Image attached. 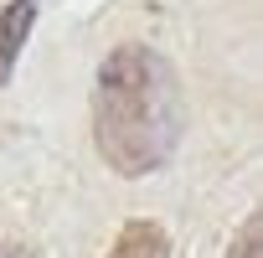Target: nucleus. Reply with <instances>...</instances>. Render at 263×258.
<instances>
[{"label":"nucleus","instance_id":"f257e3e1","mask_svg":"<svg viewBox=\"0 0 263 258\" xmlns=\"http://www.w3.org/2000/svg\"><path fill=\"white\" fill-rule=\"evenodd\" d=\"M93 145L119 176H150L181 145V78L145 47L124 42L93 78Z\"/></svg>","mask_w":263,"mask_h":258},{"label":"nucleus","instance_id":"f03ea898","mask_svg":"<svg viewBox=\"0 0 263 258\" xmlns=\"http://www.w3.org/2000/svg\"><path fill=\"white\" fill-rule=\"evenodd\" d=\"M31 26H36V0H11V6H0V88L11 83Z\"/></svg>","mask_w":263,"mask_h":258},{"label":"nucleus","instance_id":"7ed1b4c3","mask_svg":"<svg viewBox=\"0 0 263 258\" xmlns=\"http://www.w3.org/2000/svg\"><path fill=\"white\" fill-rule=\"evenodd\" d=\"M108 258H176V253H171V237H165L160 222L135 217V222H124V227H119Z\"/></svg>","mask_w":263,"mask_h":258},{"label":"nucleus","instance_id":"20e7f679","mask_svg":"<svg viewBox=\"0 0 263 258\" xmlns=\"http://www.w3.org/2000/svg\"><path fill=\"white\" fill-rule=\"evenodd\" d=\"M227 258H263V217H248L227 243Z\"/></svg>","mask_w":263,"mask_h":258},{"label":"nucleus","instance_id":"39448f33","mask_svg":"<svg viewBox=\"0 0 263 258\" xmlns=\"http://www.w3.org/2000/svg\"><path fill=\"white\" fill-rule=\"evenodd\" d=\"M0 258H31L21 243H11V237H0Z\"/></svg>","mask_w":263,"mask_h":258}]
</instances>
